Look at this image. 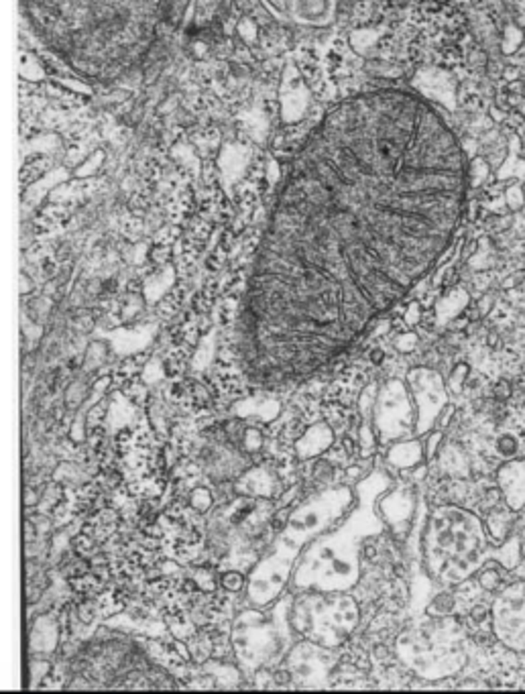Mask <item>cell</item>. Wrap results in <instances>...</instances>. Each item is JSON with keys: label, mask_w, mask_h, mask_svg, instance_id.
Returning <instances> with one entry per match:
<instances>
[{"label": "cell", "mask_w": 525, "mask_h": 694, "mask_svg": "<svg viewBox=\"0 0 525 694\" xmlns=\"http://www.w3.org/2000/svg\"><path fill=\"white\" fill-rule=\"evenodd\" d=\"M469 185L460 141L422 96L381 88L340 102L277 194L249 309L283 296L389 309L452 243Z\"/></svg>", "instance_id": "6da1fadb"}, {"label": "cell", "mask_w": 525, "mask_h": 694, "mask_svg": "<svg viewBox=\"0 0 525 694\" xmlns=\"http://www.w3.org/2000/svg\"><path fill=\"white\" fill-rule=\"evenodd\" d=\"M37 37L80 76L108 80L155 37L163 0H21Z\"/></svg>", "instance_id": "7a4b0ae2"}, {"label": "cell", "mask_w": 525, "mask_h": 694, "mask_svg": "<svg viewBox=\"0 0 525 694\" xmlns=\"http://www.w3.org/2000/svg\"><path fill=\"white\" fill-rule=\"evenodd\" d=\"M330 10L328 0H298V14L306 21L326 19Z\"/></svg>", "instance_id": "3957f363"}, {"label": "cell", "mask_w": 525, "mask_h": 694, "mask_svg": "<svg viewBox=\"0 0 525 694\" xmlns=\"http://www.w3.org/2000/svg\"><path fill=\"white\" fill-rule=\"evenodd\" d=\"M495 450L503 458H513L522 450V442L513 432H503L495 440Z\"/></svg>", "instance_id": "277c9868"}, {"label": "cell", "mask_w": 525, "mask_h": 694, "mask_svg": "<svg viewBox=\"0 0 525 694\" xmlns=\"http://www.w3.org/2000/svg\"><path fill=\"white\" fill-rule=\"evenodd\" d=\"M503 198H505V206H507L511 212H517V210L524 208L525 204V187L522 183H511V185L505 190Z\"/></svg>", "instance_id": "5b68a950"}, {"label": "cell", "mask_w": 525, "mask_h": 694, "mask_svg": "<svg viewBox=\"0 0 525 694\" xmlns=\"http://www.w3.org/2000/svg\"><path fill=\"white\" fill-rule=\"evenodd\" d=\"M522 41H524V33H522V29L519 27H515V25H507L505 27V33H503V53H507V55H511V53H515L517 51V47L522 45Z\"/></svg>", "instance_id": "8992f818"}, {"label": "cell", "mask_w": 525, "mask_h": 694, "mask_svg": "<svg viewBox=\"0 0 525 694\" xmlns=\"http://www.w3.org/2000/svg\"><path fill=\"white\" fill-rule=\"evenodd\" d=\"M488 174H491V170H488V161L482 159V157H477V159L469 165V177H471V183H473V185H481V183H484V181L488 179Z\"/></svg>", "instance_id": "52a82bcc"}, {"label": "cell", "mask_w": 525, "mask_h": 694, "mask_svg": "<svg viewBox=\"0 0 525 694\" xmlns=\"http://www.w3.org/2000/svg\"><path fill=\"white\" fill-rule=\"evenodd\" d=\"M189 503H192L194 509H198V511H206V509L212 505V495H210L208 489H196V491L189 495Z\"/></svg>", "instance_id": "ba28073f"}, {"label": "cell", "mask_w": 525, "mask_h": 694, "mask_svg": "<svg viewBox=\"0 0 525 694\" xmlns=\"http://www.w3.org/2000/svg\"><path fill=\"white\" fill-rule=\"evenodd\" d=\"M243 584H245V578H243V574H238V572H226V574L222 576V586H224L228 593H236V591H240Z\"/></svg>", "instance_id": "9c48e42d"}, {"label": "cell", "mask_w": 525, "mask_h": 694, "mask_svg": "<svg viewBox=\"0 0 525 694\" xmlns=\"http://www.w3.org/2000/svg\"><path fill=\"white\" fill-rule=\"evenodd\" d=\"M189 393H192V401L198 405V407H206L208 405V401H210V395H208V391H206V387H202L200 383H189Z\"/></svg>", "instance_id": "30bf717a"}, {"label": "cell", "mask_w": 525, "mask_h": 694, "mask_svg": "<svg viewBox=\"0 0 525 694\" xmlns=\"http://www.w3.org/2000/svg\"><path fill=\"white\" fill-rule=\"evenodd\" d=\"M511 395H513V385L509 383V381H499L495 387H493V397H495V401H501V403H505L507 399H511Z\"/></svg>", "instance_id": "8fae6325"}, {"label": "cell", "mask_w": 525, "mask_h": 694, "mask_svg": "<svg viewBox=\"0 0 525 694\" xmlns=\"http://www.w3.org/2000/svg\"><path fill=\"white\" fill-rule=\"evenodd\" d=\"M245 442H247V448L249 450H259L262 444V436L257 432V430H249L245 434Z\"/></svg>", "instance_id": "7c38bea8"}, {"label": "cell", "mask_w": 525, "mask_h": 694, "mask_svg": "<svg viewBox=\"0 0 525 694\" xmlns=\"http://www.w3.org/2000/svg\"><path fill=\"white\" fill-rule=\"evenodd\" d=\"M420 320H422V307L418 304H411L409 305V309H407V314H405V322L415 324V322H420Z\"/></svg>", "instance_id": "4fadbf2b"}, {"label": "cell", "mask_w": 525, "mask_h": 694, "mask_svg": "<svg viewBox=\"0 0 525 694\" xmlns=\"http://www.w3.org/2000/svg\"><path fill=\"white\" fill-rule=\"evenodd\" d=\"M471 619H473L475 623H482L484 619H488V609L484 607V605L473 607V611H471Z\"/></svg>", "instance_id": "5bb4252c"}, {"label": "cell", "mask_w": 525, "mask_h": 694, "mask_svg": "<svg viewBox=\"0 0 525 694\" xmlns=\"http://www.w3.org/2000/svg\"><path fill=\"white\" fill-rule=\"evenodd\" d=\"M80 617H82V621H86V623H90L92 619H94V605L92 603H88V601H84L82 605H80Z\"/></svg>", "instance_id": "9a60e30c"}, {"label": "cell", "mask_w": 525, "mask_h": 694, "mask_svg": "<svg viewBox=\"0 0 525 694\" xmlns=\"http://www.w3.org/2000/svg\"><path fill=\"white\" fill-rule=\"evenodd\" d=\"M369 358H371V363H373V365H381V363L385 360V350H383L381 347L373 348V350L369 352Z\"/></svg>", "instance_id": "2e32d148"}, {"label": "cell", "mask_w": 525, "mask_h": 694, "mask_svg": "<svg viewBox=\"0 0 525 694\" xmlns=\"http://www.w3.org/2000/svg\"><path fill=\"white\" fill-rule=\"evenodd\" d=\"M344 448H347V450H344L347 454H354V450H356V446H354V442H352L350 438L344 440Z\"/></svg>", "instance_id": "e0dca14e"}]
</instances>
